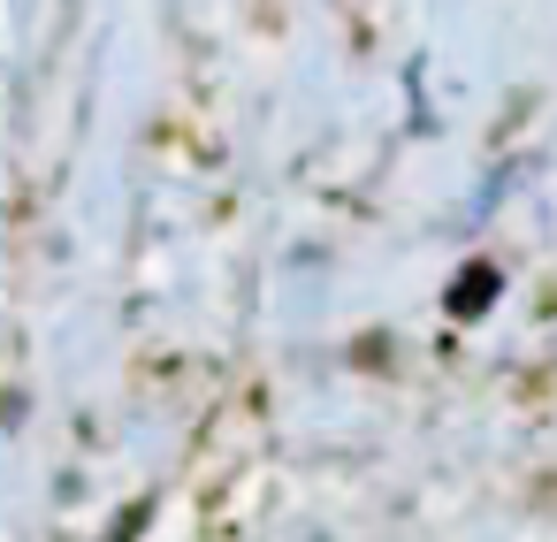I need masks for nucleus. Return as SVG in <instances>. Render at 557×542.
Segmentation results:
<instances>
[{
    "label": "nucleus",
    "mask_w": 557,
    "mask_h": 542,
    "mask_svg": "<svg viewBox=\"0 0 557 542\" xmlns=\"http://www.w3.org/2000/svg\"><path fill=\"white\" fill-rule=\"evenodd\" d=\"M488 298H496V268H488V260H473V268L450 283V313H458V321H473Z\"/></svg>",
    "instance_id": "obj_1"
}]
</instances>
